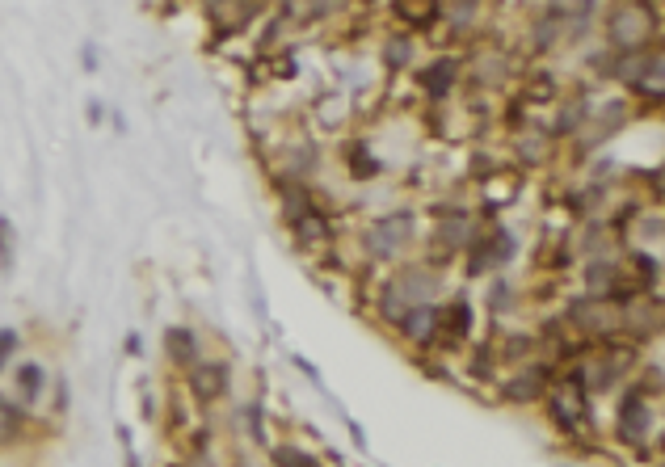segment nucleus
<instances>
[{
    "label": "nucleus",
    "mask_w": 665,
    "mask_h": 467,
    "mask_svg": "<svg viewBox=\"0 0 665 467\" xmlns=\"http://www.w3.org/2000/svg\"><path fill=\"white\" fill-rule=\"evenodd\" d=\"M396 13H400V17H409L413 26H430V22H434V13H438V0H400V5H396Z\"/></svg>",
    "instance_id": "obj_13"
},
{
    "label": "nucleus",
    "mask_w": 665,
    "mask_h": 467,
    "mask_svg": "<svg viewBox=\"0 0 665 467\" xmlns=\"http://www.w3.org/2000/svg\"><path fill=\"white\" fill-rule=\"evenodd\" d=\"M17 430H22V417H17V409L0 400V442H9Z\"/></svg>",
    "instance_id": "obj_15"
},
{
    "label": "nucleus",
    "mask_w": 665,
    "mask_h": 467,
    "mask_svg": "<svg viewBox=\"0 0 665 467\" xmlns=\"http://www.w3.org/2000/svg\"><path fill=\"white\" fill-rule=\"evenodd\" d=\"M586 283H589V291H611V283H615V265H589Z\"/></svg>",
    "instance_id": "obj_17"
},
{
    "label": "nucleus",
    "mask_w": 665,
    "mask_h": 467,
    "mask_svg": "<svg viewBox=\"0 0 665 467\" xmlns=\"http://www.w3.org/2000/svg\"><path fill=\"white\" fill-rule=\"evenodd\" d=\"M455 59H438V64H430L426 72H417V80H421V88H426L430 98H442L451 85H455Z\"/></svg>",
    "instance_id": "obj_8"
},
{
    "label": "nucleus",
    "mask_w": 665,
    "mask_h": 467,
    "mask_svg": "<svg viewBox=\"0 0 665 467\" xmlns=\"http://www.w3.org/2000/svg\"><path fill=\"white\" fill-rule=\"evenodd\" d=\"M349 161H354V177H375V173H379V161H371L362 143L354 148V152H349Z\"/></svg>",
    "instance_id": "obj_19"
},
{
    "label": "nucleus",
    "mask_w": 665,
    "mask_h": 467,
    "mask_svg": "<svg viewBox=\"0 0 665 467\" xmlns=\"http://www.w3.org/2000/svg\"><path fill=\"white\" fill-rule=\"evenodd\" d=\"M409 59H413V43H409V34H396V38H388L383 43V64L388 67H409Z\"/></svg>",
    "instance_id": "obj_12"
},
{
    "label": "nucleus",
    "mask_w": 665,
    "mask_h": 467,
    "mask_svg": "<svg viewBox=\"0 0 665 467\" xmlns=\"http://www.w3.org/2000/svg\"><path fill=\"white\" fill-rule=\"evenodd\" d=\"M0 270L5 274L13 270V228H9V219H0Z\"/></svg>",
    "instance_id": "obj_20"
},
{
    "label": "nucleus",
    "mask_w": 665,
    "mask_h": 467,
    "mask_svg": "<svg viewBox=\"0 0 665 467\" xmlns=\"http://www.w3.org/2000/svg\"><path fill=\"white\" fill-rule=\"evenodd\" d=\"M274 463L278 467H320L307 451H295V446H274Z\"/></svg>",
    "instance_id": "obj_14"
},
{
    "label": "nucleus",
    "mask_w": 665,
    "mask_h": 467,
    "mask_svg": "<svg viewBox=\"0 0 665 467\" xmlns=\"http://www.w3.org/2000/svg\"><path fill=\"white\" fill-rule=\"evenodd\" d=\"M409 236H413V215H409V211H396V215L379 219V223L367 232V249H371L375 257H392V253L404 249Z\"/></svg>",
    "instance_id": "obj_2"
},
{
    "label": "nucleus",
    "mask_w": 665,
    "mask_h": 467,
    "mask_svg": "<svg viewBox=\"0 0 665 467\" xmlns=\"http://www.w3.org/2000/svg\"><path fill=\"white\" fill-rule=\"evenodd\" d=\"M649 34H653V13L644 5H623L611 13V43L619 51H640Z\"/></svg>",
    "instance_id": "obj_1"
},
{
    "label": "nucleus",
    "mask_w": 665,
    "mask_h": 467,
    "mask_svg": "<svg viewBox=\"0 0 665 467\" xmlns=\"http://www.w3.org/2000/svg\"><path fill=\"white\" fill-rule=\"evenodd\" d=\"M190 388H194L198 400H219V396L228 391V367H223V362H203V367H194V375H190Z\"/></svg>",
    "instance_id": "obj_4"
},
{
    "label": "nucleus",
    "mask_w": 665,
    "mask_h": 467,
    "mask_svg": "<svg viewBox=\"0 0 665 467\" xmlns=\"http://www.w3.org/2000/svg\"><path fill=\"white\" fill-rule=\"evenodd\" d=\"M38 388H43V370H38V367H22V391H26V396H34Z\"/></svg>",
    "instance_id": "obj_21"
},
{
    "label": "nucleus",
    "mask_w": 665,
    "mask_h": 467,
    "mask_svg": "<svg viewBox=\"0 0 665 467\" xmlns=\"http://www.w3.org/2000/svg\"><path fill=\"white\" fill-rule=\"evenodd\" d=\"M164 349H169V358L173 362H194L198 358V341L190 328H169L164 333Z\"/></svg>",
    "instance_id": "obj_10"
},
{
    "label": "nucleus",
    "mask_w": 665,
    "mask_h": 467,
    "mask_svg": "<svg viewBox=\"0 0 665 467\" xmlns=\"http://www.w3.org/2000/svg\"><path fill=\"white\" fill-rule=\"evenodd\" d=\"M573 320H577V325H586V328H602V312H598V304H594V299L577 304V307H573Z\"/></svg>",
    "instance_id": "obj_18"
},
{
    "label": "nucleus",
    "mask_w": 665,
    "mask_h": 467,
    "mask_svg": "<svg viewBox=\"0 0 665 467\" xmlns=\"http://www.w3.org/2000/svg\"><path fill=\"white\" fill-rule=\"evenodd\" d=\"M577 119H581V106H568L565 114H560V130H568V127H573V122H577Z\"/></svg>",
    "instance_id": "obj_24"
},
{
    "label": "nucleus",
    "mask_w": 665,
    "mask_h": 467,
    "mask_svg": "<svg viewBox=\"0 0 665 467\" xmlns=\"http://www.w3.org/2000/svg\"><path fill=\"white\" fill-rule=\"evenodd\" d=\"M472 219L468 215H447L442 219V223H438V244H442V249H463V244H468L472 240Z\"/></svg>",
    "instance_id": "obj_9"
},
{
    "label": "nucleus",
    "mask_w": 665,
    "mask_h": 467,
    "mask_svg": "<svg viewBox=\"0 0 665 467\" xmlns=\"http://www.w3.org/2000/svg\"><path fill=\"white\" fill-rule=\"evenodd\" d=\"M400 328H404V337H413V341H430V337H434V328H438V312H434L430 304L409 307V316L400 320Z\"/></svg>",
    "instance_id": "obj_7"
},
{
    "label": "nucleus",
    "mask_w": 665,
    "mask_h": 467,
    "mask_svg": "<svg viewBox=\"0 0 665 467\" xmlns=\"http://www.w3.org/2000/svg\"><path fill=\"white\" fill-rule=\"evenodd\" d=\"M392 286L400 291V299L409 307H421V304H430V299L438 295V278L430 270H409V274H400Z\"/></svg>",
    "instance_id": "obj_3"
},
{
    "label": "nucleus",
    "mask_w": 665,
    "mask_h": 467,
    "mask_svg": "<svg viewBox=\"0 0 665 467\" xmlns=\"http://www.w3.org/2000/svg\"><path fill=\"white\" fill-rule=\"evenodd\" d=\"M644 430H649V409H644L640 391H632V396L623 400V409H619V434H623V442L640 446L644 442Z\"/></svg>",
    "instance_id": "obj_5"
},
{
    "label": "nucleus",
    "mask_w": 665,
    "mask_h": 467,
    "mask_svg": "<svg viewBox=\"0 0 665 467\" xmlns=\"http://www.w3.org/2000/svg\"><path fill=\"white\" fill-rule=\"evenodd\" d=\"M13 349H17V337H13L9 328H0V370H5V362H9Z\"/></svg>",
    "instance_id": "obj_23"
},
{
    "label": "nucleus",
    "mask_w": 665,
    "mask_h": 467,
    "mask_svg": "<svg viewBox=\"0 0 665 467\" xmlns=\"http://www.w3.org/2000/svg\"><path fill=\"white\" fill-rule=\"evenodd\" d=\"M438 325H442V337H447V341L468 337V325H472L468 304H451V312H447V316H438Z\"/></svg>",
    "instance_id": "obj_11"
},
{
    "label": "nucleus",
    "mask_w": 665,
    "mask_h": 467,
    "mask_svg": "<svg viewBox=\"0 0 665 467\" xmlns=\"http://www.w3.org/2000/svg\"><path fill=\"white\" fill-rule=\"evenodd\" d=\"M295 228L304 232L307 240H320V236H328V223H325V219L317 215V211H307L304 219H295Z\"/></svg>",
    "instance_id": "obj_16"
},
{
    "label": "nucleus",
    "mask_w": 665,
    "mask_h": 467,
    "mask_svg": "<svg viewBox=\"0 0 665 467\" xmlns=\"http://www.w3.org/2000/svg\"><path fill=\"white\" fill-rule=\"evenodd\" d=\"M544 383H547V370H523L518 379H510L505 383V400H514V404H531V400H539L544 396Z\"/></svg>",
    "instance_id": "obj_6"
},
{
    "label": "nucleus",
    "mask_w": 665,
    "mask_h": 467,
    "mask_svg": "<svg viewBox=\"0 0 665 467\" xmlns=\"http://www.w3.org/2000/svg\"><path fill=\"white\" fill-rule=\"evenodd\" d=\"M346 0H307V17H325V13L341 9Z\"/></svg>",
    "instance_id": "obj_22"
}]
</instances>
